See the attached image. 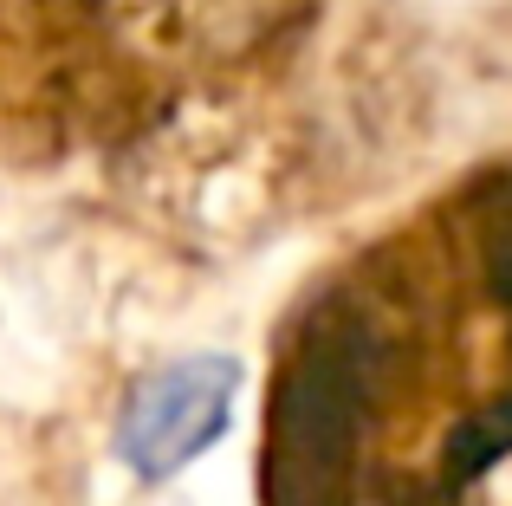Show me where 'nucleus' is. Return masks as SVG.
Returning <instances> with one entry per match:
<instances>
[{
  "mask_svg": "<svg viewBox=\"0 0 512 506\" xmlns=\"http://www.w3.org/2000/svg\"><path fill=\"white\" fill-rule=\"evenodd\" d=\"M240 390L234 357H182V364L156 370L137 396H130L124 422H117V455L143 474V481H169L195 455H208L227 435Z\"/></svg>",
  "mask_w": 512,
  "mask_h": 506,
  "instance_id": "nucleus-1",
  "label": "nucleus"
},
{
  "mask_svg": "<svg viewBox=\"0 0 512 506\" xmlns=\"http://www.w3.org/2000/svg\"><path fill=\"white\" fill-rule=\"evenodd\" d=\"M370 390H376V351L363 331L312 344L286 383V403H279V442L312 461H331L350 442V429L363 422Z\"/></svg>",
  "mask_w": 512,
  "mask_h": 506,
  "instance_id": "nucleus-2",
  "label": "nucleus"
}]
</instances>
